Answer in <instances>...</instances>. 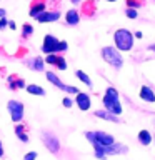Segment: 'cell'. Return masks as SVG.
<instances>
[{"label":"cell","mask_w":155,"mask_h":160,"mask_svg":"<svg viewBox=\"0 0 155 160\" xmlns=\"http://www.w3.org/2000/svg\"><path fill=\"white\" fill-rule=\"evenodd\" d=\"M23 160H37V152H28V153H25Z\"/></svg>","instance_id":"obj_30"},{"label":"cell","mask_w":155,"mask_h":160,"mask_svg":"<svg viewBox=\"0 0 155 160\" xmlns=\"http://www.w3.org/2000/svg\"><path fill=\"white\" fill-rule=\"evenodd\" d=\"M45 7H47V0H32L30 3V10H28V15L32 18H37L40 13L45 12Z\"/></svg>","instance_id":"obj_9"},{"label":"cell","mask_w":155,"mask_h":160,"mask_svg":"<svg viewBox=\"0 0 155 160\" xmlns=\"http://www.w3.org/2000/svg\"><path fill=\"white\" fill-rule=\"evenodd\" d=\"M7 110L10 113V118L13 120V122H20V120H23V113H25V107L23 103L20 102V100H8L7 103Z\"/></svg>","instance_id":"obj_6"},{"label":"cell","mask_w":155,"mask_h":160,"mask_svg":"<svg viewBox=\"0 0 155 160\" xmlns=\"http://www.w3.org/2000/svg\"><path fill=\"white\" fill-rule=\"evenodd\" d=\"M5 13H7V12H5L3 8H0V18H2V17H5Z\"/></svg>","instance_id":"obj_35"},{"label":"cell","mask_w":155,"mask_h":160,"mask_svg":"<svg viewBox=\"0 0 155 160\" xmlns=\"http://www.w3.org/2000/svg\"><path fill=\"white\" fill-rule=\"evenodd\" d=\"M152 140H153V137L148 130H140L138 132V142L142 143L143 147H148V145L152 143Z\"/></svg>","instance_id":"obj_19"},{"label":"cell","mask_w":155,"mask_h":160,"mask_svg":"<svg viewBox=\"0 0 155 160\" xmlns=\"http://www.w3.org/2000/svg\"><path fill=\"white\" fill-rule=\"evenodd\" d=\"M75 75L78 77V80H80L82 83H85L87 87H92V80H90V77L83 72V70H77V72H75Z\"/></svg>","instance_id":"obj_22"},{"label":"cell","mask_w":155,"mask_h":160,"mask_svg":"<svg viewBox=\"0 0 155 160\" xmlns=\"http://www.w3.org/2000/svg\"><path fill=\"white\" fill-rule=\"evenodd\" d=\"M72 3H80V0H70Z\"/></svg>","instance_id":"obj_37"},{"label":"cell","mask_w":155,"mask_h":160,"mask_svg":"<svg viewBox=\"0 0 155 160\" xmlns=\"http://www.w3.org/2000/svg\"><path fill=\"white\" fill-rule=\"evenodd\" d=\"M7 27H8V28H12V30H15V28H17V25H15V22H13V20H10Z\"/></svg>","instance_id":"obj_32"},{"label":"cell","mask_w":155,"mask_h":160,"mask_svg":"<svg viewBox=\"0 0 155 160\" xmlns=\"http://www.w3.org/2000/svg\"><path fill=\"white\" fill-rule=\"evenodd\" d=\"M125 15H127L128 18H137L138 17V13H137V10H135V8H127V10H125Z\"/></svg>","instance_id":"obj_27"},{"label":"cell","mask_w":155,"mask_h":160,"mask_svg":"<svg viewBox=\"0 0 155 160\" xmlns=\"http://www.w3.org/2000/svg\"><path fill=\"white\" fill-rule=\"evenodd\" d=\"M32 33H33V27H32V25H30V23H23L22 25V37L28 38Z\"/></svg>","instance_id":"obj_23"},{"label":"cell","mask_w":155,"mask_h":160,"mask_svg":"<svg viewBox=\"0 0 155 160\" xmlns=\"http://www.w3.org/2000/svg\"><path fill=\"white\" fill-rule=\"evenodd\" d=\"M25 65H27L30 70H33V72H43L45 60L40 57V55H37V57H33V58H27V60H25Z\"/></svg>","instance_id":"obj_12"},{"label":"cell","mask_w":155,"mask_h":160,"mask_svg":"<svg viewBox=\"0 0 155 160\" xmlns=\"http://www.w3.org/2000/svg\"><path fill=\"white\" fill-rule=\"evenodd\" d=\"M107 2H117V0H107Z\"/></svg>","instance_id":"obj_38"},{"label":"cell","mask_w":155,"mask_h":160,"mask_svg":"<svg viewBox=\"0 0 155 160\" xmlns=\"http://www.w3.org/2000/svg\"><path fill=\"white\" fill-rule=\"evenodd\" d=\"M113 42L118 52H128L133 47V33L127 28H118L113 33Z\"/></svg>","instance_id":"obj_2"},{"label":"cell","mask_w":155,"mask_h":160,"mask_svg":"<svg viewBox=\"0 0 155 160\" xmlns=\"http://www.w3.org/2000/svg\"><path fill=\"white\" fill-rule=\"evenodd\" d=\"M55 62H57V55L55 53H50L45 57V63H50V65H55Z\"/></svg>","instance_id":"obj_28"},{"label":"cell","mask_w":155,"mask_h":160,"mask_svg":"<svg viewBox=\"0 0 155 160\" xmlns=\"http://www.w3.org/2000/svg\"><path fill=\"white\" fill-rule=\"evenodd\" d=\"M140 5H142V2H140V0H127V7H128V8H135V10H137Z\"/></svg>","instance_id":"obj_26"},{"label":"cell","mask_w":155,"mask_h":160,"mask_svg":"<svg viewBox=\"0 0 155 160\" xmlns=\"http://www.w3.org/2000/svg\"><path fill=\"white\" fill-rule=\"evenodd\" d=\"M140 98L143 100V102H148V103H155V93L153 90L147 87V85H142V88H140Z\"/></svg>","instance_id":"obj_14"},{"label":"cell","mask_w":155,"mask_h":160,"mask_svg":"<svg viewBox=\"0 0 155 160\" xmlns=\"http://www.w3.org/2000/svg\"><path fill=\"white\" fill-rule=\"evenodd\" d=\"M3 153H5V152H3V145H2V142H0V158L3 157Z\"/></svg>","instance_id":"obj_34"},{"label":"cell","mask_w":155,"mask_h":160,"mask_svg":"<svg viewBox=\"0 0 155 160\" xmlns=\"http://www.w3.org/2000/svg\"><path fill=\"white\" fill-rule=\"evenodd\" d=\"M7 25H8V20L5 18V17H2V18H0V30L7 28Z\"/></svg>","instance_id":"obj_31"},{"label":"cell","mask_w":155,"mask_h":160,"mask_svg":"<svg viewBox=\"0 0 155 160\" xmlns=\"http://www.w3.org/2000/svg\"><path fill=\"white\" fill-rule=\"evenodd\" d=\"M100 55H102V58L108 65H112L113 68H117V70L122 68L123 57H122V53H120L115 47H103L102 50H100Z\"/></svg>","instance_id":"obj_4"},{"label":"cell","mask_w":155,"mask_h":160,"mask_svg":"<svg viewBox=\"0 0 155 160\" xmlns=\"http://www.w3.org/2000/svg\"><path fill=\"white\" fill-rule=\"evenodd\" d=\"M68 48L67 42H63V40H58L57 37H53V35L47 33L43 37V43H42V53H60V52H65V50Z\"/></svg>","instance_id":"obj_3"},{"label":"cell","mask_w":155,"mask_h":160,"mask_svg":"<svg viewBox=\"0 0 155 160\" xmlns=\"http://www.w3.org/2000/svg\"><path fill=\"white\" fill-rule=\"evenodd\" d=\"M133 37H135V38H142V37H143V33L138 30V32H135V35H133Z\"/></svg>","instance_id":"obj_33"},{"label":"cell","mask_w":155,"mask_h":160,"mask_svg":"<svg viewBox=\"0 0 155 160\" xmlns=\"http://www.w3.org/2000/svg\"><path fill=\"white\" fill-rule=\"evenodd\" d=\"M85 137H87L88 142L93 140V142L103 145V147H108V145H112L115 142L112 135L107 133V132H102V130H97V132H85Z\"/></svg>","instance_id":"obj_7"},{"label":"cell","mask_w":155,"mask_h":160,"mask_svg":"<svg viewBox=\"0 0 155 160\" xmlns=\"http://www.w3.org/2000/svg\"><path fill=\"white\" fill-rule=\"evenodd\" d=\"M53 67H57L58 70H67V60H65L62 55H57V62H55Z\"/></svg>","instance_id":"obj_24"},{"label":"cell","mask_w":155,"mask_h":160,"mask_svg":"<svg viewBox=\"0 0 155 160\" xmlns=\"http://www.w3.org/2000/svg\"><path fill=\"white\" fill-rule=\"evenodd\" d=\"M95 117H98V118H103V120H107V122H120L118 120V117L117 115H113V113H110V112H107V110H97V112H95Z\"/></svg>","instance_id":"obj_18"},{"label":"cell","mask_w":155,"mask_h":160,"mask_svg":"<svg viewBox=\"0 0 155 160\" xmlns=\"http://www.w3.org/2000/svg\"><path fill=\"white\" fill-rule=\"evenodd\" d=\"M90 143H92V147H93V152H95V157H97L98 160H103L107 155H105V147L103 145H100L97 142H93V140H90Z\"/></svg>","instance_id":"obj_20"},{"label":"cell","mask_w":155,"mask_h":160,"mask_svg":"<svg viewBox=\"0 0 155 160\" xmlns=\"http://www.w3.org/2000/svg\"><path fill=\"white\" fill-rule=\"evenodd\" d=\"M148 50H152V52H155V43H152V45H148Z\"/></svg>","instance_id":"obj_36"},{"label":"cell","mask_w":155,"mask_h":160,"mask_svg":"<svg viewBox=\"0 0 155 160\" xmlns=\"http://www.w3.org/2000/svg\"><path fill=\"white\" fill-rule=\"evenodd\" d=\"M62 103H63V107H67V108H70L73 105V100L72 98H68V97H63V100H62Z\"/></svg>","instance_id":"obj_29"},{"label":"cell","mask_w":155,"mask_h":160,"mask_svg":"<svg viewBox=\"0 0 155 160\" xmlns=\"http://www.w3.org/2000/svg\"><path fill=\"white\" fill-rule=\"evenodd\" d=\"M75 103H77V107L80 110H83V112H87V110L92 107V100H90V95L85 93V92H78L75 95Z\"/></svg>","instance_id":"obj_10"},{"label":"cell","mask_w":155,"mask_h":160,"mask_svg":"<svg viewBox=\"0 0 155 160\" xmlns=\"http://www.w3.org/2000/svg\"><path fill=\"white\" fill-rule=\"evenodd\" d=\"M42 142H43L45 147H47L48 152H52L55 155L60 152V140H58V137L53 132L43 130V132H42Z\"/></svg>","instance_id":"obj_5"},{"label":"cell","mask_w":155,"mask_h":160,"mask_svg":"<svg viewBox=\"0 0 155 160\" xmlns=\"http://www.w3.org/2000/svg\"><path fill=\"white\" fill-rule=\"evenodd\" d=\"M95 10V3L93 2H85L83 3V13L85 15H92Z\"/></svg>","instance_id":"obj_25"},{"label":"cell","mask_w":155,"mask_h":160,"mask_svg":"<svg viewBox=\"0 0 155 160\" xmlns=\"http://www.w3.org/2000/svg\"><path fill=\"white\" fill-rule=\"evenodd\" d=\"M45 77H47V80H48V82L52 83V85H55V87L60 88V90H62V92H65V93H75V95H77V93L80 92V90H78L77 87H73V85H67V83H63L62 80H60V78L57 77V75L53 73V72H45Z\"/></svg>","instance_id":"obj_8"},{"label":"cell","mask_w":155,"mask_h":160,"mask_svg":"<svg viewBox=\"0 0 155 160\" xmlns=\"http://www.w3.org/2000/svg\"><path fill=\"white\" fill-rule=\"evenodd\" d=\"M127 152H128V148L123 143H118V142H113L112 145L105 147V155H118V153H127Z\"/></svg>","instance_id":"obj_13"},{"label":"cell","mask_w":155,"mask_h":160,"mask_svg":"<svg viewBox=\"0 0 155 160\" xmlns=\"http://www.w3.org/2000/svg\"><path fill=\"white\" fill-rule=\"evenodd\" d=\"M65 22H67V25H70V27H73V25H77L80 22V13L77 12V10H67V13H65Z\"/></svg>","instance_id":"obj_17"},{"label":"cell","mask_w":155,"mask_h":160,"mask_svg":"<svg viewBox=\"0 0 155 160\" xmlns=\"http://www.w3.org/2000/svg\"><path fill=\"white\" fill-rule=\"evenodd\" d=\"M103 107L107 112L113 113V115H118L122 113V103H120V95L117 92L115 87H107L103 93Z\"/></svg>","instance_id":"obj_1"},{"label":"cell","mask_w":155,"mask_h":160,"mask_svg":"<svg viewBox=\"0 0 155 160\" xmlns=\"http://www.w3.org/2000/svg\"><path fill=\"white\" fill-rule=\"evenodd\" d=\"M58 18H60L58 10H45L43 13H40L37 17V22H40V23H52V22H57Z\"/></svg>","instance_id":"obj_11"},{"label":"cell","mask_w":155,"mask_h":160,"mask_svg":"<svg viewBox=\"0 0 155 160\" xmlns=\"http://www.w3.org/2000/svg\"><path fill=\"white\" fill-rule=\"evenodd\" d=\"M25 88H27V93H30V95H40V97L45 95V90H43V87H40V85H35V83L25 85Z\"/></svg>","instance_id":"obj_21"},{"label":"cell","mask_w":155,"mask_h":160,"mask_svg":"<svg viewBox=\"0 0 155 160\" xmlns=\"http://www.w3.org/2000/svg\"><path fill=\"white\" fill-rule=\"evenodd\" d=\"M7 85L10 90H18V88H25V80L17 77V75H12V77H8L7 80Z\"/></svg>","instance_id":"obj_15"},{"label":"cell","mask_w":155,"mask_h":160,"mask_svg":"<svg viewBox=\"0 0 155 160\" xmlns=\"http://www.w3.org/2000/svg\"><path fill=\"white\" fill-rule=\"evenodd\" d=\"M15 135H17V138L20 140V142H23V143L28 142V132H27V127H25L23 123L15 125Z\"/></svg>","instance_id":"obj_16"}]
</instances>
